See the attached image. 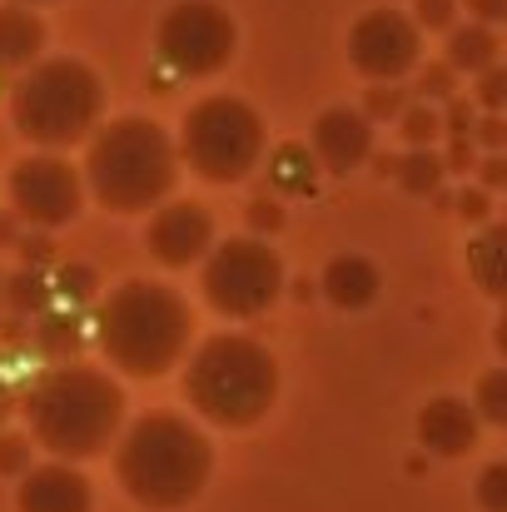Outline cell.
Here are the masks:
<instances>
[{
	"label": "cell",
	"mask_w": 507,
	"mask_h": 512,
	"mask_svg": "<svg viewBox=\"0 0 507 512\" xmlns=\"http://www.w3.org/2000/svg\"><path fill=\"white\" fill-rule=\"evenodd\" d=\"M478 179H483V189H507V150L503 155H483L478 160Z\"/></svg>",
	"instance_id": "cell-36"
},
{
	"label": "cell",
	"mask_w": 507,
	"mask_h": 512,
	"mask_svg": "<svg viewBox=\"0 0 507 512\" xmlns=\"http://www.w3.org/2000/svg\"><path fill=\"white\" fill-rule=\"evenodd\" d=\"M145 244L150 254L169 264V269H184L194 259H204L214 249V219L204 204H189V199H174V204H160L150 229H145Z\"/></svg>",
	"instance_id": "cell-12"
},
{
	"label": "cell",
	"mask_w": 507,
	"mask_h": 512,
	"mask_svg": "<svg viewBox=\"0 0 507 512\" xmlns=\"http://www.w3.org/2000/svg\"><path fill=\"white\" fill-rule=\"evenodd\" d=\"M155 50L174 75H219L239 50V25L219 0H174L155 30Z\"/></svg>",
	"instance_id": "cell-9"
},
{
	"label": "cell",
	"mask_w": 507,
	"mask_h": 512,
	"mask_svg": "<svg viewBox=\"0 0 507 512\" xmlns=\"http://www.w3.org/2000/svg\"><path fill=\"white\" fill-rule=\"evenodd\" d=\"M184 398L214 428H249L279 398V363L264 343L244 334H214L184 368Z\"/></svg>",
	"instance_id": "cell-5"
},
{
	"label": "cell",
	"mask_w": 507,
	"mask_h": 512,
	"mask_svg": "<svg viewBox=\"0 0 507 512\" xmlns=\"http://www.w3.org/2000/svg\"><path fill=\"white\" fill-rule=\"evenodd\" d=\"M403 110H408V100H403L398 85H373L368 90V105H363L368 120H403Z\"/></svg>",
	"instance_id": "cell-26"
},
{
	"label": "cell",
	"mask_w": 507,
	"mask_h": 512,
	"mask_svg": "<svg viewBox=\"0 0 507 512\" xmlns=\"http://www.w3.org/2000/svg\"><path fill=\"white\" fill-rule=\"evenodd\" d=\"M468 10L483 20V25H493V20H507V0H468Z\"/></svg>",
	"instance_id": "cell-37"
},
{
	"label": "cell",
	"mask_w": 507,
	"mask_h": 512,
	"mask_svg": "<svg viewBox=\"0 0 507 512\" xmlns=\"http://www.w3.org/2000/svg\"><path fill=\"white\" fill-rule=\"evenodd\" d=\"M398 125H403V140H408L413 150H433V140L443 135V110L423 100V105H408Z\"/></svg>",
	"instance_id": "cell-23"
},
{
	"label": "cell",
	"mask_w": 507,
	"mask_h": 512,
	"mask_svg": "<svg viewBox=\"0 0 507 512\" xmlns=\"http://www.w3.org/2000/svg\"><path fill=\"white\" fill-rule=\"evenodd\" d=\"M20 5H45V0H20Z\"/></svg>",
	"instance_id": "cell-41"
},
{
	"label": "cell",
	"mask_w": 507,
	"mask_h": 512,
	"mask_svg": "<svg viewBox=\"0 0 507 512\" xmlns=\"http://www.w3.org/2000/svg\"><path fill=\"white\" fill-rule=\"evenodd\" d=\"M90 483L70 463H45L20 478L15 508L20 512H90Z\"/></svg>",
	"instance_id": "cell-15"
},
{
	"label": "cell",
	"mask_w": 507,
	"mask_h": 512,
	"mask_svg": "<svg viewBox=\"0 0 507 512\" xmlns=\"http://www.w3.org/2000/svg\"><path fill=\"white\" fill-rule=\"evenodd\" d=\"M473 408H478V418H483V423H498V428H507V363L478 378Z\"/></svg>",
	"instance_id": "cell-22"
},
{
	"label": "cell",
	"mask_w": 507,
	"mask_h": 512,
	"mask_svg": "<svg viewBox=\"0 0 507 512\" xmlns=\"http://www.w3.org/2000/svg\"><path fill=\"white\" fill-rule=\"evenodd\" d=\"M468 274H473V284L488 299H503L507 304V219L503 224H488L468 244Z\"/></svg>",
	"instance_id": "cell-18"
},
{
	"label": "cell",
	"mask_w": 507,
	"mask_h": 512,
	"mask_svg": "<svg viewBox=\"0 0 507 512\" xmlns=\"http://www.w3.org/2000/svg\"><path fill=\"white\" fill-rule=\"evenodd\" d=\"M319 284H324V299H329L334 309H343V314L368 309V304L378 299V269H373V259H363V254H334Z\"/></svg>",
	"instance_id": "cell-16"
},
{
	"label": "cell",
	"mask_w": 507,
	"mask_h": 512,
	"mask_svg": "<svg viewBox=\"0 0 507 512\" xmlns=\"http://www.w3.org/2000/svg\"><path fill=\"white\" fill-rule=\"evenodd\" d=\"M368 155H373V120L363 110L334 105V110H324L314 120V160H319V170L348 174L358 170Z\"/></svg>",
	"instance_id": "cell-13"
},
{
	"label": "cell",
	"mask_w": 507,
	"mask_h": 512,
	"mask_svg": "<svg viewBox=\"0 0 507 512\" xmlns=\"http://www.w3.org/2000/svg\"><path fill=\"white\" fill-rule=\"evenodd\" d=\"M473 125H478V110H473L463 95H453V100L443 105V135H448V140H468Z\"/></svg>",
	"instance_id": "cell-28"
},
{
	"label": "cell",
	"mask_w": 507,
	"mask_h": 512,
	"mask_svg": "<svg viewBox=\"0 0 507 512\" xmlns=\"http://www.w3.org/2000/svg\"><path fill=\"white\" fill-rule=\"evenodd\" d=\"M448 65L458 75H483L488 65H498V35H493V25H483V20L458 25L448 35Z\"/></svg>",
	"instance_id": "cell-19"
},
{
	"label": "cell",
	"mask_w": 507,
	"mask_h": 512,
	"mask_svg": "<svg viewBox=\"0 0 507 512\" xmlns=\"http://www.w3.org/2000/svg\"><path fill=\"white\" fill-rule=\"evenodd\" d=\"M418 95H423L428 105H438V100L448 105V100L458 95V70H453L448 60H433V65H423V70H418Z\"/></svg>",
	"instance_id": "cell-24"
},
{
	"label": "cell",
	"mask_w": 507,
	"mask_h": 512,
	"mask_svg": "<svg viewBox=\"0 0 507 512\" xmlns=\"http://www.w3.org/2000/svg\"><path fill=\"white\" fill-rule=\"evenodd\" d=\"M488 209H493V199H488L483 184H473V189L458 194V214H463V219H488Z\"/></svg>",
	"instance_id": "cell-35"
},
{
	"label": "cell",
	"mask_w": 507,
	"mask_h": 512,
	"mask_svg": "<svg viewBox=\"0 0 507 512\" xmlns=\"http://www.w3.org/2000/svg\"><path fill=\"white\" fill-rule=\"evenodd\" d=\"M25 423H30V438L45 443L60 463H80V458L105 453L110 438H120L125 393L110 373L65 363V368H50L30 388Z\"/></svg>",
	"instance_id": "cell-1"
},
{
	"label": "cell",
	"mask_w": 507,
	"mask_h": 512,
	"mask_svg": "<svg viewBox=\"0 0 507 512\" xmlns=\"http://www.w3.org/2000/svg\"><path fill=\"white\" fill-rule=\"evenodd\" d=\"M199 289L224 319H259V314H269V304L284 289V264L259 234L224 239L204 254Z\"/></svg>",
	"instance_id": "cell-8"
},
{
	"label": "cell",
	"mask_w": 507,
	"mask_h": 512,
	"mask_svg": "<svg viewBox=\"0 0 507 512\" xmlns=\"http://www.w3.org/2000/svg\"><path fill=\"white\" fill-rule=\"evenodd\" d=\"M214 468V453L204 443V433L179 418V413H145L130 423V433L120 438L115 453V473L120 488L140 503V508H184L204 493Z\"/></svg>",
	"instance_id": "cell-2"
},
{
	"label": "cell",
	"mask_w": 507,
	"mask_h": 512,
	"mask_svg": "<svg viewBox=\"0 0 507 512\" xmlns=\"http://www.w3.org/2000/svg\"><path fill=\"white\" fill-rule=\"evenodd\" d=\"M10 304L15 309H40L45 304V279L40 274H15L10 279Z\"/></svg>",
	"instance_id": "cell-33"
},
{
	"label": "cell",
	"mask_w": 507,
	"mask_h": 512,
	"mask_svg": "<svg viewBox=\"0 0 507 512\" xmlns=\"http://www.w3.org/2000/svg\"><path fill=\"white\" fill-rule=\"evenodd\" d=\"M493 343H498V353H503V358H507V314H503V319H498V334H493Z\"/></svg>",
	"instance_id": "cell-38"
},
{
	"label": "cell",
	"mask_w": 507,
	"mask_h": 512,
	"mask_svg": "<svg viewBox=\"0 0 507 512\" xmlns=\"http://www.w3.org/2000/svg\"><path fill=\"white\" fill-rule=\"evenodd\" d=\"M85 204V179L70 170L60 155H30L10 170V209L35 224V229H60L80 214Z\"/></svg>",
	"instance_id": "cell-11"
},
{
	"label": "cell",
	"mask_w": 507,
	"mask_h": 512,
	"mask_svg": "<svg viewBox=\"0 0 507 512\" xmlns=\"http://www.w3.org/2000/svg\"><path fill=\"white\" fill-rule=\"evenodd\" d=\"M40 50H45V20L20 0L0 5V70H30Z\"/></svg>",
	"instance_id": "cell-17"
},
{
	"label": "cell",
	"mask_w": 507,
	"mask_h": 512,
	"mask_svg": "<svg viewBox=\"0 0 507 512\" xmlns=\"http://www.w3.org/2000/svg\"><path fill=\"white\" fill-rule=\"evenodd\" d=\"M478 503H483V512H507V458L483 468V478H478Z\"/></svg>",
	"instance_id": "cell-25"
},
{
	"label": "cell",
	"mask_w": 507,
	"mask_h": 512,
	"mask_svg": "<svg viewBox=\"0 0 507 512\" xmlns=\"http://www.w3.org/2000/svg\"><path fill=\"white\" fill-rule=\"evenodd\" d=\"M5 413H10V393H5V378H0V423H5Z\"/></svg>",
	"instance_id": "cell-39"
},
{
	"label": "cell",
	"mask_w": 507,
	"mask_h": 512,
	"mask_svg": "<svg viewBox=\"0 0 507 512\" xmlns=\"http://www.w3.org/2000/svg\"><path fill=\"white\" fill-rule=\"evenodd\" d=\"M0 294H5V274H0Z\"/></svg>",
	"instance_id": "cell-42"
},
{
	"label": "cell",
	"mask_w": 507,
	"mask_h": 512,
	"mask_svg": "<svg viewBox=\"0 0 507 512\" xmlns=\"http://www.w3.org/2000/svg\"><path fill=\"white\" fill-rule=\"evenodd\" d=\"M478 423H483L478 408H468L463 398L443 393V398H433L418 413V443L428 453H438V458H463V453L478 448Z\"/></svg>",
	"instance_id": "cell-14"
},
{
	"label": "cell",
	"mask_w": 507,
	"mask_h": 512,
	"mask_svg": "<svg viewBox=\"0 0 507 512\" xmlns=\"http://www.w3.org/2000/svg\"><path fill=\"white\" fill-rule=\"evenodd\" d=\"M418 50H423V25L393 5H378L368 15L353 20L348 30V60L363 80H378V85H398L413 65H418Z\"/></svg>",
	"instance_id": "cell-10"
},
{
	"label": "cell",
	"mask_w": 507,
	"mask_h": 512,
	"mask_svg": "<svg viewBox=\"0 0 507 512\" xmlns=\"http://www.w3.org/2000/svg\"><path fill=\"white\" fill-rule=\"evenodd\" d=\"M478 105L483 110H507V70L503 65H488L483 75H478Z\"/></svg>",
	"instance_id": "cell-29"
},
{
	"label": "cell",
	"mask_w": 507,
	"mask_h": 512,
	"mask_svg": "<svg viewBox=\"0 0 507 512\" xmlns=\"http://www.w3.org/2000/svg\"><path fill=\"white\" fill-rule=\"evenodd\" d=\"M443 165L453 174H468V170H478V140L468 135V140H453L448 145V155H443Z\"/></svg>",
	"instance_id": "cell-34"
},
{
	"label": "cell",
	"mask_w": 507,
	"mask_h": 512,
	"mask_svg": "<svg viewBox=\"0 0 507 512\" xmlns=\"http://www.w3.org/2000/svg\"><path fill=\"white\" fill-rule=\"evenodd\" d=\"M0 244H10V224L5 219H0Z\"/></svg>",
	"instance_id": "cell-40"
},
{
	"label": "cell",
	"mask_w": 507,
	"mask_h": 512,
	"mask_svg": "<svg viewBox=\"0 0 507 512\" xmlns=\"http://www.w3.org/2000/svg\"><path fill=\"white\" fill-rule=\"evenodd\" d=\"M30 473V438L0 433V478H25Z\"/></svg>",
	"instance_id": "cell-27"
},
{
	"label": "cell",
	"mask_w": 507,
	"mask_h": 512,
	"mask_svg": "<svg viewBox=\"0 0 507 512\" xmlns=\"http://www.w3.org/2000/svg\"><path fill=\"white\" fill-rule=\"evenodd\" d=\"M100 115H105V85L85 60L70 55L35 60L10 95L15 130L40 150H65L90 140L100 130Z\"/></svg>",
	"instance_id": "cell-6"
},
{
	"label": "cell",
	"mask_w": 507,
	"mask_h": 512,
	"mask_svg": "<svg viewBox=\"0 0 507 512\" xmlns=\"http://www.w3.org/2000/svg\"><path fill=\"white\" fill-rule=\"evenodd\" d=\"M179 155L209 184H239L264 160V120L234 95H209L184 115Z\"/></svg>",
	"instance_id": "cell-7"
},
{
	"label": "cell",
	"mask_w": 507,
	"mask_h": 512,
	"mask_svg": "<svg viewBox=\"0 0 507 512\" xmlns=\"http://www.w3.org/2000/svg\"><path fill=\"white\" fill-rule=\"evenodd\" d=\"M453 15H458V0H418V5H413V20H418L423 30H448Z\"/></svg>",
	"instance_id": "cell-32"
},
{
	"label": "cell",
	"mask_w": 507,
	"mask_h": 512,
	"mask_svg": "<svg viewBox=\"0 0 507 512\" xmlns=\"http://www.w3.org/2000/svg\"><path fill=\"white\" fill-rule=\"evenodd\" d=\"M174 174H179L174 140L145 115L110 120L90 135L85 184L115 214H145V209L165 204V194L174 189Z\"/></svg>",
	"instance_id": "cell-4"
},
{
	"label": "cell",
	"mask_w": 507,
	"mask_h": 512,
	"mask_svg": "<svg viewBox=\"0 0 507 512\" xmlns=\"http://www.w3.org/2000/svg\"><path fill=\"white\" fill-rule=\"evenodd\" d=\"M443 155H433V150H408L403 160H398V184H403V194H413V199H433L438 189H443Z\"/></svg>",
	"instance_id": "cell-21"
},
{
	"label": "cell",
	"mask_w": 507,
	"mask_h": 512,
	"mask_svg": "<svg viewBox=\"0 0 507 512\" xmlns=\"http://www.w3.org/2000/svg\"><path fill=\"white\" fill-rule=\"evenodd\" d=\"M279 224H284V204H279V194L264 189V194L249 204V229H254V234H274Z\"/></svg>",
	"instance_id": "cell-30"
},
{
	"label": "cell",
	"mask_w": 507,
	"mask_h": 512,
	"mask_svg": "<svg viewBox=\"0 0 507 512\" xmlns=\"http://www.w3.org/2000/svg\"><path fill=\"white\" fill-rule=\"evenodd\" d=\"M473 140H478V150H488V155H503V150H507V115L488 110V115L473 125Z\"/></svg>",
	"instance_id": "cell-31"
},
{
	"label": "cell",
	"mask_w": 507,
	"mask_h": 512,
	"mask_svg": "<svg viewBox=\"0 0 507 512\" xmlns=\"http://www.w3.org/2000/svg\"><path fill=\"white\" fill-rule=\"evenodd\" d=\"M189 329H194L189 304L169 284H155V279H130V284L110 289V299L95 314L100 348L130 378L169 373L189 348Z\"/></svg>",
	"instance_id": "cell-3"
},
{
	"label": "cell",
	"mask_w": 507,
	"mask_h": 512,
	"mask_svg": "<svg viewBox=\"0 0 507 512\" xmlns=\"http://www.w3.org/2000/svg\"><path fill=\"white\" fill-rule=\"evenodd\" d=\"M319 179V160L304 150V145H279L274 160H269V184L274 194H309Z\"/></svg>",
	"instance_id": "cell-20"
}]
</instances>
